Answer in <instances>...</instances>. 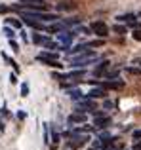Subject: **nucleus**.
<instances>
[{
    "label": "nucleus",
    "mask_w": 141,
    "mask_h": 150,
    "mask_svg": "<svg viewBox=\"0 0 141 150\" xmlns=\"http://www.w3.org/2000/svg\"><path fill=\"white\" fill-rule=\"evenodd\" d=\"M95 59H97V55L93 53V51H86V53H80L78 57L70 59V67H73V69H76V67H86L92 61H95Z\"/></svg>",
    "instance_id": "nucleus-1"
},
{
    "label": "nucleus",
    "mask_w": 141,
    "mask_h": 150,
    "mask_svg": "<svg viewBox=\"0 0 141 150\" xmlns=\"http://www.w3.org/2000/svg\"><path fill=\"white\" fill-rule=\"evenodd\" d=\"M90 29H92L93 34H97V36H101V38H105L109 34V27L105 25L103 21H93L92 25H90Z\"/></svg>",
    "instance_id": "nucleus-2"
},
{
    "label": "nucleus",
    "mask_w": 141,
    "mask_h": 150,
    "mask_svg": "<svg viewBox=\"0 0 141 150\" xmlns=\"http://www.w3.org/2000/svg\"><path fill=\"white\" fill-rule=\"evenodd\" d=\"M67 122H69V124H84V122H86V114L76 110L74 114H70V116L67 118Z\"/></svg>",
    "instance_id": "nucleus-3"
},
{
    "label": "nucleus",
    "mask_w": 141,
    "mask_h": 150,
    "mask_svg": "<svg viewBox=\"0 0 141 150\" xmlns=\"http://www.w3.org/2000/svg\"><path fill=\"white\" fill-rule=\"evenodd\" d=\"M36 59H38V61H42L44 65H48L50 61H56V59H57V53H53V51H44V53H40Z\"/></svg>",
    "instance_id": "nucleus-4"
},
{
    "label": "nucleus",
    "mask_w": 141,
    "mask_h": 150,
    "mask_svg": "<svg viewBox=\"0 0 141 150\" xmlns=\"http://www.w3.org/2000/svg\"><path fill=\"white\" fill-rule=\"evenodd\" d=\"M90 48H92V46H90V42L88 44H78V46H74L73 50H69L67 51V55H76V53H86V51H90Z\"/></svg>",
    "instance_id": "nucleus-5"
},
{
    "label": "nucleus",
    "mask_w": 141,
    "mask_h": 150,
    "mask_svg": "<svg viewBox=\"0 0 141 150\" xmlns=\"http://www.w3.org/2000/svg\"><path fill=\"white\" fill-rule=\"evenodd\" d=\"M78 8L76 2H59L57 4V10L59 11H74Z\"/></svg>",
    "instance_id": "nucleus-6"
},
{
    "label": "nucleus",
    "mask_w": 141,
    "mask_h": 150,
    "mask_svg": "<svg viewBox=\"0 0 141 150\" xmlns=\"http://www.w3.org/2000/svg\"><path fill=\"white\" fill-rule=\"evenodd\" d=\"M84 144H86V137H74V141H70V143H69V146L70 148H73V150H76V148H80V146H84Z\"/></svg>",
    "instance_id": "nucleus-7"
},
{
    "label": "nucleus",
    "mask_w": 141,
    "mask_h": 150,
    "mask_svg": "<svg viewBox=\"0 0 141 150\" xmlns=\"http://www.w3.org/2000/svg\"><path fill=\"white\" fill-rule=\"evenodd\" d=\"M118 21H120V23H126V25H132V27H134V25H135V15H134V13L120 15V17H118Z\"/></svg>",
    "instance_id": "nucleus-8"
},
{
    "label": "nucleus",
    "mask_w": 141,
    "mask_h": 150,
    "mask_svg": "<svg viewBox=\"0 0 141 150\" xmlns=\"http://www.w3.org/2000/svg\"><path fill=\"white\" fill-rule=\"evenodd\" d=\"M23 19H25V23L27 25H31L33 29H42V23L38 21V19H33V17H29V15H21Z\"/></svg>",
    "instance_id": "nucleus-9"
},
{
    "label": "nucleus",
    "mask_w": 141,
    "mask_h": 150,
    "mask_svg": "<svg viewBox=\"0 0 141 150\" xmlns=\"http://www.w3.org/2000/svg\"><path fill=\"white\" fill-rule=\"evenodd\" d=\"M31 40H33V42H34L36 46H46V44L50 42V40H48L46 36H42V34H36V33L33 34V38H31Z\"/></svg>",
    "instance_id": "nucleus-10"
},
{
    "label": "nucleus",
    "mask_w": 141,
    "mask_h": 150,
    "mask_svg": "<svg viewBox=\"0 0 141 150\" xmlns=\"http://www.w3.org/2000/svg\"><path fill=\"white\" fill-rule=\"evenodd\" d=\"M93 124H95V129H103L111 124V118H97V120H93Z\"/></svg>",
    "instance_id": "nucleus-11"
},
{
    "label": "nucleus",
    "mask_w": 141,
    "mask_h": 150,
    "mask_svg": "<svg viewBox=\"0 0 141 150\" xmlns=\"http://www.w3.org/2000/svg\"><path fill=\"white\" fill-rule=\"evenodd\" d=\"M120 88H124V82L122 80H115V82H107L105 84V89H120Z\"/></svg>",
    "instance_id": "nucleus-12"
},
{
    "label": "nucleus",
    "mask_w": 141,
    "mask_h": 150,
    "mask_svg": "<svg viewBox=\"0 0 141 150\" xmlns=\"http://www.w3.org/2000/svg\"><path fill=\"white\" fill-rule=\"evenodd\" d=\"M76 106H78V108H76L78 112H86V110L92 108V101H78Z\"/></svg>",
    "instance_id": "nucleus-13"
},
{
    "label": "nucleus",
    "mask_w": 141,
    "mask_h": 150,
    "mask_svg": "<svg viewBox=\"0 0 141 150\" xmlns=\"http://www.w3.org/2000/svg\"><path fill=\"white\" fill-rule=\"evenodd\" d=\"M90 99H101V97H105V91L103 89H92V91L88 93Z\"/></svg>",
    "instance_id": "nucleus-14"
},
{
    "label": "nucleus",
    "mask_w": 141,
    "mask_h": 150,
    "mask_svg": "<svg viewBox=\"0 0 141 150\" xmlns=\"http://www.w3.org/2000/svg\"><path fill=\"white\" fill-rule=\"evenodd\" d=\"M109 65H111V63H107V61H103V63H101V65L99 67H97V69L95 70H93V72H95V76H103V72H105V69H107V67Z\"/></svg>",
    "instance_id": "nucleus-15"
},
{
    "label": "nucleus",
    "mask_w": 141,
    "mask_h": 150,
    "mask_svg": "<svg viewBox=\"0 0 141 150\" xmlns=\"http://www.w3.org/2000/svg\"><path fill=\"white\" fill-rule=\"evenodd\" d=\"M90 30L92 29H86V27H76V29H73L74 34H90Z\"/></svg>",
    "instance_id": "nucleus-16"
},
{
    "label": "nucleus",
    "mask_w": 141,
    "mask_h": 150,
    "mask_svg": "<svg viewBox=\"0 0 141 150\" xmlns=\"http://www.w3.org/2000/svg\"><path fill=\"white\" fill-rule=\"evenodd\" d=\"M23 4H31V6H44V0H21Z\"/></svg>",
    "instance_id": "nucleus-17"
},
{
    "label": "nucleus",
    "mask_w": 141,
    "mask_h": 150,
    "mask_svg": "<svg viewBox=\"0 0 141 150\" xmlns=\"http://www.w3.org/2000/svg\"><path fill=\"white\" fill-rule=\"evenodd\" d=\"M128 74H135V76H141V69H134V67H126Z\"/></svg>",
    "instance_id": "nucleus-18"
},
{
    "label": "nucleus",
    "mask_w": 141,
    "mask_h": 150,
    "mask_svg": "<svg viewBox=\"0 0 141 150\" xmlns=\"http://www.w3.org/2000/svg\"><path fill=\"white\" fill-rule=\"evenodd\" d=\"M82 76H84V70H74L69 74V78H82Z\"/></svg>",
    "instance_id": "nucleus-19"
},
{
    "label": "nucleus",
    "mask_w": 141,
    "mask_h": 150,
    "mask_svg": "<svg viewBox=\"0 0 141 150\" xmlns=\"http://www.w3.org/2000/svg\"><path fill=\"white\" fill-rule=\"evenodd\" d=\"M44 48H48V50H52V51H56L57 48H59V44H57V42H48V44L44 46Z\"/></svg>",
    "instance_id": "nucleus-20"
},
{
    "label": "nucleus",
    "mask_w": 141,
    "mask_h": 150,
    "mask_svg": "<svg viewBox=\"0 0 141 150\" xmlns=\"http://www.w3.org/2000/svg\"><path fill=\"white\" fill-rule=\"evenodd\" d=\"M4 34H6V36L10 38V40H14V30H11L10 27H4Z\"/></svg>",
    "instance_id": "nucleus-21"
},
{
    "label": "nucleus",
    "mask_w": 141,
    "mask_h": 150,
    "mask_svg": "<svg viewBox=\"0 0 141 150\" xmlns=\"http://www.w3.org/2000/svg\"><path fill=\"white\" fill-rule=\"evenodd\" d=\"M69 95L73 97V99H78V97H80V99H82V91H78V89H73V91H70Z\"/></svg>",
    "instance_id": "nucleus-22"
},
{
    "label": "nucleus",
    "mask_w": 141,
    "mask_h": 150,
    "mask_svg": "<svg viewBox=\"0 0 141 150\" xmlns=\"http://www.w3.org/2000/svg\"><path fill=\"white\" fill-rule=\"evenodd\" d=\"M115 33L124 34V33H126V27H124V25H116V27H115Z\"/></svg>",
    "instance_id": "nucleus-23"
},
{
    "label": "nucleus",
    "mask_w": 141,
    "mask_h": 150,
    "mask_svg": "<svg viewBox=\"0 0 141 150\" xmlns=\"http://www.w3.org/2000/svg\"><path fill=\"white\" fill-rule=\"evenodd\" d=\"M21 95L23 97L29 95V86H27V84H21Z\"/></svg>",
    "instance_id": "nucleus-24"
},
{
    "label": "nucleus",
    "mask_w": 141,
    "mask_h": 150,
    "mask_svg": "<svg viewBox=\"0 0 141 150\" xmlns=\"http://www.w3.org/2000/svg\"><path fill=\"white\" fill-rule=\"evenodd\" d=\"M8 23H10L11 27H15V29H21V23H19V21H15V19H10Z\"/></svg>",
    "instance_id": "nucleus-25"
},
{
    "label": "nucleus",
    "mask_w": 141,
    "mask_h": 150,
    "mask_svg": "<svg viewBox=\"0 0 141 150\" xmlns=\"http://www.w3.org/2000/svg\"><path fill=\"white\" fill-rule=\"evenodd\" d=\"M48 65L50 67H56V69H61V63H57V61H50Z\"/></svg>",
    "instance_id": "nucleus-26"
},
{
    "label": "nucleus",
    "mask_w": 141,
    "mask_h": 150,
    "mask_svg": "<svg viewBox=\"0 0 141 150\" xmlns=\"http://www.w3.org/2000/svg\"><path fill=\"white\" fill-rule=\"evenodd\" d=\"M134 38L137 42H141V30H135V33H134Z\"/></svg>",
    "instance_id": "nucleus-27"
},
{
    "label": "nucleus",
    "mask_w": 141,
    "mask_h": 150,
    "mask_svg": "<svg viewBox=\"0 0 141 150\" xmlns=\"http://www.w3.org/2000/svg\"><path fill=\"white\" fill-rule=\"evenodd\" d=\"M10 46H11V50H14V51H17V50H19V46H17V44H15V42H14V40H10Z\"/></svg>",
    "instance_id": "nucleus-28"
},
{
    "label": "nucleus",
    "mask_w": 141,
    "mask_h": 150,
    "mask_svg": "<svg viewBox=\"0 0 141 150\" xmlns=\"http://www.w3.org/2000/svg\"><path fill=\"white\" fill-rule=\"evenodd\" d=\"M134 139H141V129H137V131H134Z\"/></svg>",
    "instance_id": "nucleus-29"
},
{
    "label": "nucleus",
    "mask_w": 141,
    "mask_h": 150,
    "mask_svg": "<svg viewBox=\"0 0 141 150\" xmlns=\"http://www.w3.org/2000/svg\"><path fill=\"white\" fill-rule=\"evenodd\" d=\"M105 108H113V103L111 101H105Z\"/></svg>",
    "instance_id": "nucleus-30"
},
{
    "label": "nucleus",
    "mask_w": 141,
    "mask_h": 150,
    "mask_svg": "<svg viewBox=\"0 0 141 150\" xmlns=\"http://www.w3.org/2000/svg\"><path fill=\"white\" fill-rule=\"evenodd\" d=\"M135 150H141V143H135Z\"/></svg>",
    "instance_id": "nucleus-31"
}]
</instances>
